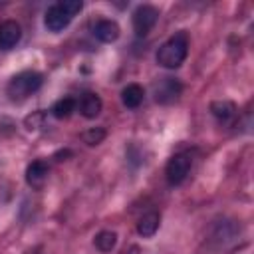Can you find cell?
I'll return each instance as SVG.
<instances>
[{"instance_id":"9","label":"cell","mask_w":254,"mask_h":254,"mask_svg":"<svg viewBox=\"0 0 254 254\" xmlns=\"http://www.w3.org/2000/svg\"><path fill=\"white\" fill-rule=\"evenodd\" d=\"M93 36L103 44H111L119 38V26L113 20H97L93 26Z\"/></svg>"},{"instance_id":"19","label":"cell","mask_w":254,"mask_h":254,"mask_svg":"<svg viewBox=\"0 0 254 254\" xmlns=\"http://www.w3.org/2000/svg\"><path fill=\"white\" fill-rule=\"evenodd\" d=\"M28 254H42V250H30Z\"/></svg>"},{"instance_id":"16","label":"cell","mask_w":254,"mask_h":254,"mask_svg":"<svg viewBox=\"0 0 254 254\" xmlns=\"http://www.w3.org/2000/svg\"><path fill=\"white\" fill-rule=\"evenodd\" d=\"M105 129L103 127H91V129H87L85 133H83V141L87 143V145H99L103 139H105Z\"/></svg>"},{"instance_id":"15","label":"cell","mask_w":254,"mask_h":254,"mask_svg":"<svg viewBox=\"0 0 254 254\" xmlns=\"http://www.w3.org/2000/svg\"><path fill=\"white\" fill-rule=\"evenodd\" d=\"M93 244H95V248H97L99 252L107 254V252H111V250L115 248V244H117V234H115L113 230H101L99 234H95Z\"/></svg>"},{"instance_id":"6","label":"cell","mask_w":254,"mask_h":254,"mask_svg":"<svg viewBox=\"0 0 254 254\" xmlns=\"http://www.w3.org/2000/svg\"><path fill=\"white\" fill-rule=\"evenodd\" d=\"M71 20H73V16H71L60 2L52 4V6L46 10V14H44V26H46L50 32H62V30H65Z\"/></svg>"},{"instance_id":"2","label":"cell","mask_w":254,"mask_h":254,"mask_svg":"<svg viewBox=\"0 0 254 254\" xmlns=\"http://www.w3.org/2000/svg\"><path fill=\"white\" fill-rule=\"evenodd\" d=\"M42 73L40 71H34V69H26V71H20L16 73L8 85H6V93L12 101H24L26 97H30L32 93H36L40 87H42Z\"/></svg>"},{"instance_id":"11","label":"cell","mask_w":254,"mask_h":254,"mask_svg":"<svg viewBox=\"0 0 254 254\" xmlns=\"http://www.w3.org/2000/svg\"><path fill=\"white\" fill-rule=\"evenodd\" d=\"M101 107H103V101L97 93H85L79 101V113L85 119H95L101 113Z\"/></svg>"},{"instance_id":"1","label":"cell","mask_w":254,"mask_h":254,"mask_svg":"<svg viewBox=\"0 0 254 254\" xmlns=\"http://www.w3.org/2000/svg\"><path fill=\"white\" fill-rule=\"evenodd\" d=\"M187 54H189V36H187V32L181 30L159 48L157 64L167 69H177L187 60Z\"/></svg>"},{"instance_id":"18","label":"cell","mask_w":254,"mask_h":254,"mask_svg":"<svg viewBox=\"0 0 254 254\" xmlns=\"http://www.w3.org/2000/svg\"><path fill=\"white\" fill-rule=\"evenodd\" d=\"M44 123V113L42 111H36L34 115H28L26 117V127L32 131V129H38L40 125Z\"/></svg>"},{"instance_id":"8","label":"cell","mask_w":254,"mask_h":254,"mask_svg":"<svg viewBox=\"0 0 254 254\" xmlns=\"http://www.w3.org/2000/svg\"><path fill=\"white\" fill-rule=\"evenodd\" d=\"M22 38V28L14 20H4L0 24V48L2 50H12Z\"/></svg>"},{"instance_id":"7","label":"cell","mask_w":254,"mask_h":254,"mask_svg":"<svg viewBox=\"0 0 254 254\" xmlns=\"http://www.w3.org/2000/svg\"><path fill=\"white\" fill-rule=\"evenodd\" d=\"M48 177H50V167L46 161H34L26 169V183L34 190L44 189V185L48 183Z\"/></svg>"},{"instance_id":"13","label":"cell","mask_w":254,"mask_h":254,"mask_svg":"<svg viewBox=\"0 0 254 254\" xmlns=\"http://www.w3.org/2000/svg\"><path fill=\"white\" fill-rule=\"evenodd\" d=\"M159 224H161V216L157 212H147L139 218L137 222V232L143 236V238H151L157 230H159Z\"/></svg>"},{"instance_id":"14","label":"cell","mask_w":254,"mask_h":254,"mask_svg":"<svg viewBox=\"0 0 254 254\" xmlns=\"http://www.w3.org/2000/svg\"><path fill=\"white\" fill-rule=\"evenodd\" d=\"M75 99L73 97H62V99H58L54 105H52V115L56 117V119H67L73 111H75Z\"/></svg>"},{"instance_id":"12","label":"cell","mask_w":254,"mask_h":254,"mask_svg":"<svg viewBox=\"0 0 254 254\" xmlns=\"http://www.w3.org/2000/svg\"><path fill=\"white\" fill-rule=\"evenodd\" d=\"M143 97H145V91L139 83H129L121 89V101L127 109H137L143 103Z\"/></svg>"},{"instance_id":"17","label":"cell","mask_w":254,"mask_h":254,"mask_svg":"<svg viewBox=\"0 0 254 254\" xmlns=\"http://www.w3.org/2000/svg\"><path fill=\"white\" fill-rule=\"evenodd\" d=\"M60 4H62V6H64L71 16L79 14V12H81V8H83V2H81V0H62Z\"/></svg>"},{"instance_id":"5","label":"cell","mask_w":254,"mask_h":254,"mask_svg":"<svg viewBox=\"0 0 254 254\" xmlns=\"http://www.w3.org/2000/svg\"><path fill=\"white\" fill-rule=\"evenodd\" d=\"M181 91H183V85L175 77H161L159 81L153 83L155 101L157 103H163V105H169V103L177 101L179 95H181Z\"/></svg>"},{"instance_id":"10","label":"cell","mask_w":254,"mask_h":254,"mask_svg":"<svg viewBox=\"0 0 254 254\" xmlns=\"http://www.w3.org/2000/svg\"><path fill=\"white\" fill-rule=\"evenodd\" d=\"M210 113L218 123H230L236 117V105L228 99H216L210 103Z\"/></svg>"},{"instance_id":"3","label":"cell","mask_w":254,"mask_h":254,"mask_svg":"<svg viewBox=\"0 0 254 254\" xmlns=\"http://www.w3.org/2000/svg\"><path fill=\"white\" fill-rule=\"evenodd\" d=\"M190 167H192V159L189 153H177L169 159L167 167H165V177H167V183L177 187L181 185L187 175L190 173Z\"/></svg>"},{"instance_id":"4","label":"cell","mask_w":254,"mask_h":254,"mask_svg":"<svg viewBox=\"0 0 254 254\" xmlns=\"http://www.w3.org/2000/svg\"><path fill=\"white\" fill-rule=\"evenodd\" d=\"M157 20H159V10L155 6H151V4L137 6L135 12H133V30H135V34L139 38L147 36L153 30V26L157 24Z\"/></svg>"}]
</instances>
